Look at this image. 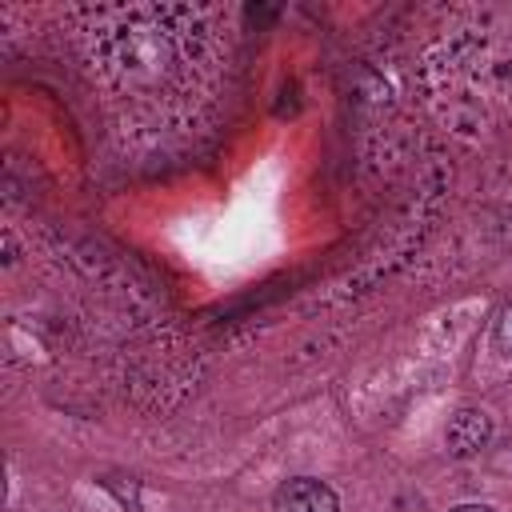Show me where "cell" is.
<instances>
[{
    "instance_id": "6da1fadb",
    "label": "cell",
    "mask_w": 512,
    "mask_h": 512,
    "mask_svg": "<svg viewBox=\"0 0 512 512\" xmlns=\"http://www.w3.org/2000/svg\"><path fill=\"white\" fill-rule=\"evenodd\" d=\"M272 508L276 512H336V492L312 476H296V480H284L272 496Z\"/></svg>"
},
{
    "instance_id": "7a4b0ae2",
    "label": "cell",
    "mask_w": 512,
    "mask_h": 512,
    "mask_svg": "<svg viewBox=\"0 0 512 512\" xmlns=\"http://www.w3.org/2000/svg\"><path fill=\"white\" fill-rule=\"evenodd\" d=\"M492 436V416L484 408H460L452 420H448V452L452 456H476Z\"/></svg>"
},
{
    "instance_id": "3957f363",
    "label": "cell",
    "mask_w": 512,
    "mask_h": 512,
    "mask_svg": "<svg viewBox=\"0 0 512 512\" xmlns=\"http://www.w3.org/2000/svg\"><path fill=\"white\" fill-rule=\"evenodd\" d=\"M492 340H496V352L512 360V304H504V312H500V320H496Z\"/></svg>"
},
{
    "instance_id": "277c9868",
    "label": "cell",
    "mask_w": 512,
    "mask_h": 512,
    "mask_svg": "<svg viewBox=\"0 0 512 512\" xmlns=\"http://www.w3.org/2000/svg\"><path fill=\"white\" fill-rule=\"evenodd\" d=\"M452 512H496V508H488V504H460V508H452Z\"/></svg>"
}]
</instances>
